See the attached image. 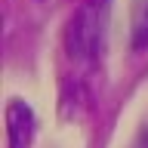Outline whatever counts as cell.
<instances>
[{"label":"cell","mask_w":148,"mask_h":148,"mask_svg":"<svg viewBox=\"0 0 148 148\" xmlns=\"http://www.w3.org/2000/svg\"><path fill=\"white\" fill-rule=\"evenodd\" d=\"M136 148H148V120H145V127L139 130V139H136Z\"/></svg>","instance_id":"cell-4"},{"label":"cell","mask_w":148,"mask_h":148,"mask_svg":"<svg viewBox=\"0 0 148 148\" xmlns=\"http://www.w3.org/2000/svg\"><path fill=\"white\" fill-rule=\"evenodd\" d=\"M37 130V117L22 99H12L6 105V142L9 148H31Z\"/></svg>","instance_id":"cell-2"},{"label":"cell","mask_w":148,"mask_h":148,"mask_svg":"<svg viewBox=\"0 0 148 148\" xmlns=\"http://www.w3.org/2000/svg\"><path fill=\"white\" fill-rule=\"evenodd\" d=\"M133 49H145L148 46V0H136L133 3Z\"/></svg>","instance_id":"cell-3"},{"label":"cell","mask_w":148,"mask_h":148,"mask_svg":"<svg viewBox=\"0 0 148 148\" xmlns=\"http://www.w3.org/2000/svg\"><path fill=\"white\" fill-rule=\"evenodd\" d=\"M111 18V0H86L68 22L65 31V49L77 62H92L105 49Z\"/></svg>","instance_id":"cell-1"}]
</instances>
